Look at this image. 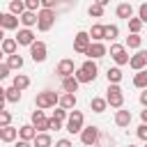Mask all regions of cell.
<instances>
[{
  "mask_svg": "<svg viewBox=\"0 0 147 147\" xmlns=\"http://www.w3.org/2000/svg\"><path fill=\"white\" fill-rule=\"evenodd\" d=\"M57 101H60L57 92H51V90H46V92H39V94L34 96V103H37V108H39V110L55 108V103H57Z\"/></svg>",
  "mask_w": 147,
  "mask_h": 147,
  "instance_id": "obj_1",
  "label": "cell"
},
{
  "mask_svg": "<svg viewBox=\"0 0 147 147\" xmlns=\"http://www.w3.org/2000/svg\"><path fill=\"white\" fill-rule=\"evenodd\" d=\"M55 23V11L53 9H39L37 11V28L41 32H48Z\"/></svg>",
  "mask_w": 147,
  "mask_h": 147,
  "instance_id": "obj_2",
  "label": "cell"
},
{
  "mask_svg": "<svg viewBox=\"0 0 147 147\" xmlns=\"http://www.w3.org/2000/svg\"><path fill=\"white\" fill-rule=\"evenodd\" d=\"M106 103L113 106V108H122V103H124V94H122V87H119V85H108Z\"/></svg>",
  "mask_w": 147,
  "mask_h": 147,
  "instance_id": "obj_3",
  "label": "cell"
},
{
  "mask_svg": "<svg viewBox=\"0 0 147 147\" xmlns=\"http://www.w3.org/2000/svg\"><path fill=\"white\" fill-rule=\"evenodd\" d=\"M67 131L69 133H80L83 131V113L80 110H71L67 117Z\"/></svg>",
  "mask_w": 147,
  "mask_h": 147,
  "instance_id": "obj_4",
  "label": "cell"
},
{
  "mask_svg": "<svg viewBox=\"0 0 147 147\" xmlns=\"http://www.w3.org/2000/svg\"><path fill=\"white\" fill-rule=\"evenodd\" d=\"M55 74H57L62 80H64V78H69V76H74V74H76L74 60H69V57H67V60H60V62H57V69H55Z\"/></svg>",
  "mask_w": 147,
  "mask_h": 147,
  "instance_id": "obj_5",
  "label": "cell"
},
{
  "mask_svg": "<svg viewBox=\"0 0 147 147\" xmlns=\"http://www.w3.org/2000/svg\"><path fill=\"white\" fill-rule=\"evenodd\" d=\"M32 126L37 133H46L48 131V117L44 115V110H34L32 113Z\"/></svg>",
  "mask_w": 147,
  "mask_h": 147,
  "instance_id": "obj_6",
  "label": "cell"
},
{
  "mask_svg": "<svg viewBox=\"0 0 147 147\" xmlns=\"http://www.w3.org/2000/svg\"><path fill=\"white\" fill-rule=\"evenodd\" d=\"M96 140H99V129H96V126H87V129L80 131V142H83L85 147H94Z\"/></svg>",
  "mask_w": 147,
  "mask_h": 147,
  "instance_id": "obj_7",
  "label": "cell"
},
{
  "mask_svg": "<svg viewBox=\"0 0 147 147\" xmlns=\"http://www.w3.org/2000/svg\"><path fill=\"white\" fill-rule=\"evenodd\" d=\"M90 34L87 32H76V37H74V51L76 53H87V48H90Z\"/></svg>",
  "mask_w": 147,
  "mask_h": 147,
  "instance_id": "obj_8",
  "label": "cell"
},
{
  "mask_svg": "<svg viewBox=\"0 0 147 147\" xmlns=\"http://www.w3.org/2000/svg\"><path fill=\"white\" fill-rule=\"evenodd\" d=\"M110 57H113L117 64H129L126 46H122V44H113V46H110Z\"/></svg>",
  "mask_w": 147,
  "mask_h": 147,
  "instance_id": "obj_9",
  "label": "cell"
},
{
  "mask_svg": "<svg viewBox=\"0 0 147 147\" xmlns=\"http://www.w3.org/2000/svg\"><path fill=\"white\" fill-rule=\"evenodd\" d=\"M129 67L136 71H142L147 67V51H138L133 57H129Z\"/></svg>",
  "mask_w": 147,
  "mask_h": 147,
  "instance_id": "obj_10",
  "label": "cell"
},
{
  "mask_svg": "<svg viewBox=\"0 0 147 147\" xmlns=\"http://www.w3.org/2000/svg\"><path fill=\"white\" fill-rule=\"evenodd\" d=\"M106 53H108V48H106V46H103V44H101V41H92V44H90V48H87V53H85V55H87V57H90V60H99V57H103V55H106Z\"/></svg>",
  "mask_w": 147,
  "mask_h": 147,
  "instance_id": "obj_11",
  "label": "cell"
},
{
  "mask_svg": "<svg viewBox=\"0 0 147 147\" xmlns=\"http://www.w3.org/2000/svg\"><path fill=\"white\" fill-rule=\"evenodd\" d=\"M30 55H32L34 62H44V60H46V44H44V41H34V44L30 46Z\"/></svg>",
  "mask_w": 147,
  "mask_h": 147,
  "instance_id": "obj_12",
  "label": "cell"
},
{
  "mask_svg": "<svg viewBox=\"0 0 147 147\" xmlns=\"http://www.w3.org/2000/svg\"><path fill=\"white\" fill-rule=\"evenodd\" d=\"M16 44H18V46H32V44H34V32L28 30V28L18 30V34H16Z\"/></svg>",
  "mask_w": 147,
  "mask_h": 147,
  "instance_id": "obj_13",
  "label": "cell"
},
{
  "mask_svg": "<svg viewBox=\"0 0 147 147\" xmlns=\"http://www.w3.org/2000/svg\"><path fill=\"white\" fill-rule=\"evenodd\" d=\"M34 136H37V131H34V126H32V124H23V126L18 129V138H21V140H25V142H32V140H34Z\"/></svg>",
  "mask_w": 147,
  "mask_h": 147,
  "instance_id": "obj_14",
  "label": "cell"
},
{
  "mask_svg": "<svg viewBox=\"0 0 147 147\" xmlns=\"http://www.w3.org/2000/svg\"><path fill=\"white\" fill-rule=\"evenodd\" d=\"M0 28H2V30H16V28H18V18L11 16V14H2Z\"/></svg>",
  "mask_w": 147,
  "mask_h": 147,
  "instance_id": "obj_15",
  "label": "cell"
},
{
  "mask_svg": "<svg viewBox=\"0 0 147 147\" xmlns=\"http://www.w3.org/2000/svg\"><path fill=\"white\" fill-rule=\"evenodd\" d=\"M28 85H30V78H28L25 74H16V76H14V80H11V87H16L18 92H23Z\"/></svg>",
  "mask_w": 147,
  "mask_h": 147,
  "instance_id": "obj_16",
  "label": "cell"
},
{
  "mask_svg": "<svg viewBox=\"0 0 147 147\" xmlns=\"http://www.w3.org/2000/svg\"><path fill=\"white\" fill-rule=\"evenodd\" d=\"M115 14H117L119 18H126V21H129V18L133 16V7H131L129 2H122V5H117V9H115Z\"/></svg>",
  "mask_w": 147,
  "mask_h": 147,
  "instance_id": "obj_17",
  "label": "cell"
},
{
  "mask_svg": "<svg viewBox=\"0 0 147 147\" xmlns=\"http://www.w3.org/2000/svg\"><path fill=\"white\" fill-rule=\"evenodd\" d=\"M103 32H106V25L94 23V25H92V30L87 32V34H90V41H92V39H94V41H101V39H103Z\"/></svg>",
  "mask_w": 147,
  "mask_h": 147,
  "instance_id": "obj_18",
  "label": "cell"
},
{
  "mask_svg": "<svg viewBox=\"0 0 147 147\" xmlns=\"http://www.w3.org/2000/svg\"><path fill=\"white\" fill-rule=\"evenodd\" d=\"M16 39H2V44H0V51H2V55H14L16 53Z\"/></svg>",
  "mask_w": 147,
  "mask_h": 147,
  "instance_id": "obj_19",
  "label": "cell"
},
{
  "mask_svg": "<svg viewBox=\"0 0 147 147\" xmlns=\"http://www.w3.org/2000/svg\"><path fill=\"white\" fill-rule=\"evenodd\" d=\"M78 85H80V83H78L74 76H69V78L62 80V90H64V94H74V92L78 90Z\"/></svg>",
  "mask_w": 147,
  "mask_h": 147,
  "instance_id": "obj_20",
  "label": "cell"
},
{
  "mask_svg": "<svg viewBox=\"0 0 147 147\" xmlns=\"http://www.w3.org/2000/svg\"><path fill=\"white\" fill-rule=\"evenodd\" d=\"M57 103H60V108H62V110H71V108L76 106V94H62Z\"/></svg>",
  "mask_w": 147,
  "mask_h": 147,
  "instance_id": "obj_21",
  "label": "cell"
},
{
  "mask_svg": "<svg viewBox=\"0 0 147 147\" xmlns=\"http://www.w3.org/2000/svg\"><path fill=\"white\" fill-rule=\"evenodd\" d=\"M115 124L117 126H129L131 124V113L129 110H117L115 113Z\"/></svg>",
  "mask_w": 147,
  "mask_h": 147,
  "instance_id": "obj_22",
  "label": "cell"
},
{
  "mask_svg": "<svg viewBox=\"0 0 147 147\" xmlns=\"http://www.w3.org/2000/svg\"><path fill=\"white\" fill-rule=\"evenodd\" d=\"M16 136H18V129H14V126H5L0 140H2V142H16Z\"/></svg>",
  "mask_w": 147,
  "mask_h": 147,
  "instance_id": "obj_23",
  "label": "cell"
},
{
  "mask_svg": "<svg viewBox=\"0 0 147 147\" xmlns=\"http://www.w3.org/2000/svg\"><path fill=\"white\" fill-rule=\"evenodd\" d=\"M51 145H53V140L48 133H37L32 140V147H51Z\"/></svg>",
  "mask_w": 147,
  "mask_h": 147,
  "instance_id": "obj_24",
  "label": "cell"
},
{
  "mask_svg": "<svg viewBox=\"0 0 147 147\" xmlns=\"http://www.w3.org/2000/svg\"><path fill=\"white\" fill-rule=\"evenodd\" d=\"M23 11H25V2H23V0H11V2H9V14H11V16L18 18Z\"/></svg>",
  "mask_w": 147,
  "mask_h": 147,
  "instance_id": "obj_25",
  "label": "cell"
},
{
  "mask_svg": "<svg viewBox=\"0 0 147 147\" xmlns=\"http://www.w3.org/2000/svg\"><path fill=\"white\" fill-rule=\"evenodd\" d=\"M18 21H21V23H23V25L30 30V28L37 23V14H34V11H23V14L18 16Z\"/></svg>",
  "mask_w": 147,
  "mask_h": 147,
  "instance_id": "obj_26",
  "label": "cell"
},
{
  "mask_svg": "<svg viewBox=\"0 0 147 147\" xmlns=\"http://www.w3.org/2000/svg\"><path fill=\"white\" fill-rule=\"evenodd\" d=\"M80 71H85L87 76L96 78V71H99V69H96V62H94V60H85V62L80 64Z\"/></svg>",
  "mask_w": 147,
  "mask_h": 147,
  "instance_id": "obj_27",
  "label": "cell"
},
{
  "mask_svg": "<svg viewBox=\"0 0 147 147\" xmlns=\"http://www.w3.org/2000/svg\"><path fill=\"white\" fill-rule=\"evenodd\" d=\"M108 85H117L119 80H122V69L119 67H113V69H108Z\"/></svg>",
  "mask_w": 147,
  "mask_h": 147,
  "instance_id": "obj_28",
  "label": "cell"
},
{
  "mask_svg": "<svg viewBox=\"0 0 147 147\" xmlns=\"http://www.w3.org/2000/svg\"><path fill=\"white\" fill-rule=\"evenodd\" d=\"M133 85L140 87V90H147V69H142V71H138L133 76Z\"/></svg>",
  "mask_w": 147,
  "mask_h": 147,
  "instance_id": "obj_29",
  "label": "cell"
},
{
  "mask_svg": "<svg viewBox=\"0 0 147 147\" xmlns=\"http://www.w3.org/2000/svg\"><path fill=\"white\" fill-rule=\"evenodd\" d=\"M5 99H7L9 103H18V101H21V92H18L16 87H7V90H5Z\"/></svg>",
  "mask_w": 147,
  "mask_h": 147,
  "instance_id": "obj_30",
  "label": "cell"
},
{
  "mask_svg": "<svg viewBox=\"0 0 147 147\" xmlns=\"http://www.w3.org/2000/svg\"><path fill=\"white\" fill-rule=\"evenodd\" d=\"M7 67H9V71H11V69H21V67H23V57H21L18 53L9 55V60H7Z\"/></svg>",
  "mask_w": 147,
  "mask_h": 147,
  "instance_id": "obj_31",
  "label": "cell"
},
{
  "mask_svg": "<svg viewBox=\"0 0 147 147\" xmlns=\"http://www.w3.org/2000/svg\"><path fill=\"white\" fill-rule=\"evenodd\" d=\"M106 106H108V103H106V99H101V96H94V99H92V103H90V108H92L94 113H103V110H106Z\"/></svg>",
  "mask_w": 147,
  "mask_h": 147,
  "instance_id": "obj_32",
  "label": "cell"
},
{
  "mask_svg": "<svg viewBox=\"0 0 147 147\" xmlns=\"http://www.w3.org/2000/svg\"><path fill=\"white\" fill-rule=\"evenodd\" d=\"M117 34H119V28L117 25H106V32H103V39H117Z\"/></svg>",
  "mask_w": 147,
  "mask_h": 147,
  "instance_id": "obj_33",
  "label": "cell"
},
{
  "mask_svg": "<svg viewBox=\"0 0 147 147\" xmlns=\"http://www.w3.org/2000/svg\"><path fill=\"white\" fill-rule=\"evenodd\" d=\"M140 44H142L140 34H129V37H126V46H129V48H140Z\"/></svg>",
  "mask_w": 147,
  "mask_h": 147,
  "instance_id": "obj_34",
  "label": "cell"
},
{
  "mask_svg": "<svg viewBox=\"0 0 147 147\" xmlns=\"http://www.w3.org/2000/svg\"><path fill=\"white\" fill-rule=\"evenodd\" d=\"M41 9V0H25V11H39Z\"/></svg>",
  "mask_w": 147,
  "mask_h": 147,
  "instance_id": "obj_35",
  "label": "cell"
},
{
  "mask_svg": "<svg viewBox=\"0 0 147 147\" xmlns=\"http://www.w3.org/2000/svg\"><path fill=\"white\" fill-rule=\"evenodd\" d=\"M140 28H142L140 18H129V30H131V34H138V32H140Z\"/></svg>",
  "mask_w": 147,
  "mask_h": 147,
  "instance_id": "obj_36",
  "label": "cell"
},
{
  "mask_svg": "<svg viewBox=\"0 0 147 147\" xmlns=\"http://www.w3.org/2000/svg\"><path fill=\"white\" fill-rule=\"evenodd\" d=\"M5 126H11V113H7V110L0 113V129H5Z\"/></svg>",
  "mask_w": 147,
  "mask_h": 147,
  "instance_id": "obj_37",
  "label": "cell"
},
{
  "mask_svg": "<svg viewBox=\"0 0 147 147\" xmlns=\"http://www.w3.org/2000/svg\"><path fill=\"white\" fill-rule=\"evenodd\" d=\"M74 78H76L78 83H92V80H94L92 76H87V74H85V71H80V69H78V71L74 74Z\"/></svg>",
  "mask_w": 147,
  "mask_h": 147,
  "instance_id": "obj_38",
  "label": "cell"
},
{
  "mask_svg": "<svg viewBox=\"0 0 147 147\" xmlns=\"http://www.w3.org/2000/svg\"><path fill=\"white\" fill-rule=\"evenodd\" d=\"M90 16H96V18H99V16H103V7H101L99 2H94V5L90 7Z\"/></svg>",
  "mask_w": 147,
  "mask_h": 147,
  "instance_id": "obj_39",
  "label": "cell"
},
{
  "mask_svg": "<svg viewBox=\"0 0 147 147\" xmlns=\"http://www.w3.org/2000/svg\"><path fill=\"white\" fill-rule=\"evenodd\" d=\"M138 18H140V23H147V2H142L138 7Z\"/></svg>",
  "mask_w": 147,
  "mask_h": 147,
  "instance_id": "obj_40",
  "label": "cell"
},
{
  "mask_svg": "<svg viewBox=\"0 0 147 147\" xmlns=\"http://www.w3.org/2000/svg\"><path fill=\"white\" fill-rule=\"evenodd\" d=\"M69 115H67V110H62V108H57L55 113H53V119H57V122H64Z\"/></svg>",
  "mask_w": 147,
  "mask_h": 147,
  "instance_id": "obj_41",
  "label": "cell"
},
{
  "mask_svg": "<svg viewBox=\"0 0 147 147\" xmlns=\"http://www.w3.org/2000/svg\"><path fill=\"white\" fill-rule=\"evenodd\" d=\"M60 129H62V122H57V119L51 117L48 119V131H60Z\"/></svg>",
  "mask_w": 147,
  "mask_h": 147,
  "instance_id": "obj_42",
  "label": "cell"
},
{
  "mask_svg": "<svg viewBox=\"0 0 147 147\" xmlns=\"http://www.w3.org/2000/svg\"><path fill=\"white\" fill-rule=\"evenodd\" d=\"M136 133H138V138H140V140H145V142H147V124H140Z\"/></svg>",
  "mask_w": 147,
  "mask_h": 147,
  "instance_id": "obj_43",
  "label": "cell"
},
{
  "mask_svg": "<svg viewBox=\"0 0 147 147\" xmlns=\"http://www.w3.org/2000/svg\"><path fill=\"white\" fill-rule=\"evenodd\" d=\"M55 7V0H41V9H53Z\"/></svg>",
  "mask_w": 147,
  "mask_h": 147,
  "instance_id": "obj_44",
  "label": "cell"
},
{
  "mask_svg": "<svg viewBox=\"0 0 147 147\" xmlns=\"http://www.w3.org/2000/svg\"><path fill=\"white\" fill-rule=\"evenodd\" d=\"M7 76H9V67H7V64H0V80L7 78Z\"/></svg>",
  "mask_w": 147,
  "mask_h": 147,
  "instance_id": "obj_45",
  "label": "cell"
},
{
  "mask_svg": "<svg viewBox=\"0 0 147 147\" xmlns=\"http://www.w3.org/2000/svg\"><path fill=\"white\" fill-rule=\"evenodd\" d=\"M5 101H7V99H5V87L0 85V113L5 110Z\"/></svg>",
  "mask_w": 147,
  "mask_h": 147,
  "instance_id": "obj_46",
  "label": "cell"
},
{
  "mask_svg": "<svg viewBox=\"0 0 147 147\" xmlns=\"http://www.w3.org/2000/svg\"><path fill=\"white\" fill-rule=\"evenodd\" d=\"M55 147H71V140L62 138V140H57V142H55Z\"/></svg>",
  "mask_w": 147,
  "mask_h": 147,
  "instance_id": "obj_47",
  "label": "cell"
},
{
  "mask_svg": "<svg viewBox=\"0 0 147 147\" xmlns=\"http://www.w3.org/2000/svg\"><path fill=\"white\" fill-rule=\"evenodd\" d=\"M140 103L147 108V90H142V92H140Z\"/></svg>",
  "mask_w": 147,
  "mask_h": 147,
  "instance_id": "obj_48",
  "label": "cell"
},
{
  "mask_svg": "<svg viewBox=\"0 0 147 147\" xmlns=\"http://www.w3.org/2000/svg\"><path fill=\"white\" fill-rule=\"evenodd\" d=\"M14 147H32V145H30V142H25V140H18Z\"/></svg>",
  "mask_w": 147,
  "mask_h": 147,
  "instance_id": "obj_49",
  "label": "cell"
},
{
  "mask_svg": "<svg viewBox=\"0 0 147 147\" xmlns=\"http://www.w3.org/2000/svg\"><path fill=\"white\" fill-rule=\"evenodd\" d=\"M140 117H142V124H147V108H145V110L140 113Z\"/></svg>",
  "mask_w": 147,
  "mask_h": 147,
  "instance_id": "obj_50",
  "label": "cell"
},
{
  "mask_svg": "<svg viewBox=\"0 0 147 147\" xmlns=\"http://www.w3.org/2000/svg\"><path fill=\"white\" fill-rule=\"evenodd\" d=\"M2 39H5V30L0 28V44H2Z\"/></svg>",
  "mask_w": 147,
  "mask_h": 147,
  "instance_id": "obj_51",
  "label": "cell"
},
{
  "mask_svg": "<svg viewBox=\"0 0 147 147\" xmlns=\"http://www.w3.org/2000/svg\"><path fill=\"white\" fill-rule=\"evenodd\" d=\"M126 147H136V145H126Z\"/></svg>",
  "mask_w": 147,
  "mask_h": 147,
  "instance_id": "obj_52",
  "label": "cell"
},
{
  "mask_svg": "<svg viewBox=\"0 0 147 147\" xmlns=\"http://www.w3.org/2000/svg\"><path fill=\"white\" fill-rule=\"evenodd\" d=\"M0 21H2V11H0Z\"/></svg>",
  "mask_w": 147,
  "mask_h": 147,
  "instance_id": "obj_53",
  "label": "cell"
},
{
  "mask_svg": "<svg viewBox=\"0 0 147 147\" xmlns=\"http://www.w3.org/2000/svg\"><path fill=\"white\" fill-rule=\"evenodd\" d=\"M0 136H2V129H0Z\"/></svg>",
  "mask_w": 147,
  "mask_h": 147,
  "instance_id": "obj_54",
  "label": "cell"
},
{
  "mask_svg": "<svg viewBox=\"0 0 147 147\" xmlns=\"http://www.w3.org/2000/svg\"><path fill=\"white\" fill-rule=\"evenodd\" d=\"M0 57H2V51H0Z\"/></svg>",
  "mask_w": 147,
  "mask_h": 147,
  "instance_id": "obj_55",
  "label": "cell"
},
{
  "mask_svg": "<svg viewBox=\"0 0 147 147\" xmlns=\"http://www.w3.org/2000/svg\"><path fill=\"white\" fill-rule=\"evenodd\" d=\"M145 147H147V142H145Z\"/></svg>",
  "mask_w": 147,
  "mask_h": 147,
  "instance_id": "obj_56",
  "label": "cell"
}]
</instances>
